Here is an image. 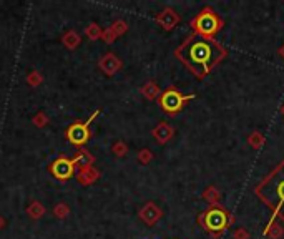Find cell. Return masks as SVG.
<instances>
[{"mask_svg": "<svg viewBox=\"0 0 284 239\" xmlns=\"http://www.w3.org/2000/svg\"><path fill=\"white\" fill-rule=\"evenodd\" d=\"M174 57L198 80H204L216 65L228 57V50L218 40L204 38L196 33H191L174 50Z\"/></svg>", "mask_w": 284, "mask_h": 239, "instance_id": "6da1fadb", "label": "cell"}, {"mask_svg": "<svg viewBox=\"0 0 284 239\" xmlns=\"http://www.w3.org/2000/svg\"><path fill=\"white\" fill-rule=\"evenodd\" d=\"M254 194L271 209V219L284 223V158L254 188Z\"/></svg>", "mask_w": 284, "mask_h": 239, "instance_id": "7a4b0ae2", "label": "cell"}, {"mask_svg": "<svg viewBox=\"0 0 284 239\" xmlns=\"http://www.w3.org/2000/svg\"><path fill=\"white\" fill-rule=\"evenodd\" d=\"M198 223L203 229H206L211 234L213 239H218L234 223V216L219 204V206H211L199 214Z\"/></svg>", "mask_w": 284, "mask_h": 239, "instance_id": "3957f363", "label": "cell"}, {"mask_svg": "<svg viewBox=\"0 0 284 239\" xmlns=\"http://www.w3.org/2000/svg\"><path fill=\"white\" fill-rule=\"evenodd\" d=\"M224 20L214 12L211 7H204L196 17L191 20L193 33L199 35L204 38H213L219 30L223 28Z\"/></svg>", "mask_w": 284, "mask_h": 239, "instance_id": "277c9868", "label": "cell"}, {"mask_svg": "<svg viewBox=\"0 0 284 239\" xmlns=\"http://www.w3.org/2000/svg\"><path fill=\"white\" fill-rule=\"evenodd\" d=\"M191 100H194V95H183L176 88H168L159 95L158 103H159V107H161V110L164 113L176 115V113L181 112V110L184 108V105H186L188 102H191Z\"/></svg>", "mask_w": 284, "mask_h": 239, "instance_id": "5b68a950", "label": "cell"}, {"mask_svg": "<svg viewBox=\"0 0 284 239\" xmlns=\"http://www.w3.org/2000/svg\"><path fill=\"white\" fill-rule=\"evenodd\" d=\"M98 115H100V112L97 110V112H95L85 123H73L72 126L67 129V134H65L68 141L72 144H75V146H78V148L83 146V144L88 141V136H90V131H88L90 123H92Z\"/></svg>", "mask_w": 284, "mask_h": 239, "instance_id": "8992f818", "label": "cell"}, {"mask_svg": "<svg viewBox=\"0 0 284 239\" xmlns=\"http://www.w3.org/2000/svg\"><path fill=\"white\" fill-rule=\"evenodd\" d=\"M75 164H77L75 158L68 159L65 156H60V158L55 159L52 164H50V171H52L53 176L57 179H60V181H67V179H70L73 176Z\"/></svg>", "mask_w": 284, "mask_h": 239, "instance_id": "52a82bcc", "label": "cell"}, {"mask_svg": "<svg viewBox=\"0 0 284 239\" xmlns=\"http://www.w3.org/2000/svg\"><path fill=\"white\" fill-rule=\"evenodd\" d=\"M179 20H181L179 13L174 8H169V7L163 8L161 12L156 15V23L163 30H173L179 23Z\"/></svg>", "mask_w": 284, "mask_h": 239, "instance_id": "ba28073f", "label": "cell"}, {"mask_svg": "<svg viewBox=\"0 0 284 239\" xmlns=\"http://www.w3.org/2000/svg\"><path fill=\"white\" fill-rule=\"evenodd\" d=\"M138 214H140V219H142L144 224H148V226H154V224L161 219L163 211L154 203H146L142 209H140Z\"/></svg>", "mask_w": 284, "mask_h": 239, "instance_id": "9c48e42d", "label": "cell"}, {"mask_svg": "<svg viewBox=\"0 0 284 239\" xmlns=\"http://www.w3.org/2000/svg\"><path fill=\"white\" fill-rule=\"evenodd\" d=\"M98 67L105 75L112 77V75H115L120 68H122V60H120L115 53H107V55H103V57L100 58Z\"/></svg>", "mask_w": 284, "mask_h": 239, "instance_id": "30bf717a", "label": "cell"}, {"mask_svg": "<svg viewBox=\"0 0 284 239\" xmlns=\"http://www.w3.org/2000/svg\"><path fill=\"white\" fill-rule=\"evenodd\" d=\"M151 133H153V138L156 139L159 144H164V143H168L169 139L173 138L174 128L171 126V124H168L166 121H161V123H158L156 126L153 128Z\"/></svg>", "mask_w": 284, "mask_h": 239, "instance_id": "8fae6325", "label": "cell"}, {"mask_svg": "<svg viewBox=\"0 0 284 239\" xmlns=\"http://www.w3.org/2000/svg\"><path fill=\"white\" fill-rule=\"evenodd\" d=\"M98 178H100V171L95 169L93 166H83V168H80V171L77 173L78 183L85 184V186H88V184H92L93 181H97Z\"/></svg>", "mask_w": 284, "mask_h": 239, "instance_id": "7c38bea8", "label": "cell"}, {"mask_svg": "<svg viewBox=\"0 0 284 239\" xmlns=\"http://www.w3.org/2000/svg\"><path fill=\"white\" fill-rule=\"evenodd\" d=\"M283 233H284V229L276 219H269L268 226L264 228V236H266L268 239H281Z\"/></svg>", "mask_w": 284, "mask_h": 239, "instance_id": "4fadbf2b", "label": "cell"}, {"mask_svg": "<svg viewBox=\"0 0 284 239\" xmlns=\"http://www.w3.org/2000/svg\"><path fill=\"white\" fill-rule=\"evenodd\" d=\"M201 198L204 201H208L211 206H219V203H221V191L216 186H208L203 191Z\"/></svg>", "mask_w": 284, "mask_h": 239, "instance_id": "5bb4252c", "label": "cell"}, {"mask_svg": "<svg viewBox=\"0 0 284 239\" xmlns=\"http://www.w3.org/2000/svg\"><path fill=\"white\" fill-rule=\"evenodd\" d=\"M142 93H143V97L146 98V100H156L159 98V95H161V92H159V87L156 83L153 82V80H149V82H146L142 87Z\"/></svg>", "mask_w": 284, "mask_h": 239, "instance_id": "9a60e30c", "label": "cell"}, {"mask_svg": "<svg viewBox=\"0 0 284 239\" xmlns=\"http://www.w3.org/2000/svg\"><path fill=\"white\" fill-rule=\"evenodd\" d=\"M75 161L80 164V168H83V166H93L95 158L87 151V149L80 148V153L77 154V156H75Z\"/></svg>", "mask_w": 284, "mask_h": 239, "instance_id": "2e32d148", "label": "cell"}, {"mask_svg": "<svg viewBox=\"0 0 284 239\" xmlns=\"http://www.w3.org/2000/svg\"><path fill=\"white\" fill-rule=\"evenodd\" d=\"M264 143H266V138H264V134L259 133V131H253V133L248 136V144H249L251 148H254V149L261 148Z\"/></svg>", "mask_w": 284, "mask_h": 239, "instance_id": "e0dca14e", "label": "cell"}, {"mask_svg": "<svg viewBox=\"0 0 284 239\" xmlns=\"http://www.w3.org/2000/svg\"><path fill=\"white\" fill-rule=\"evenodd\" d=\"M27 213H28V216H30V218L38 219V218H42V216H43L45 208H43V204H40L38 201H32V203L28 204Z\"/></svg>", "mask_w": 284, "mask_h": 239, "instance_id": "ac0fdd59", "label": "cell"}, {"mask_svg": "<svg viewBox=\"0 0 284 239\" xmlns=\"http://www.w3.org/2000/svg\"><path fill=\"white\" fill-rule=\"evenodd\" d=\"M63 43H65V47L67 48H77L78 47V43H80V37L77 35V32H73V30H70V32H67L63 35Z\"/></svg>", "mask_w": 284, "mask_h": 239, "instance_id": "d6986e66", "label": "cell"}, {"mask_svg": "<svg viewBox=\"0 0 284 239\" xmlns=\"http://www.w3.org/2000/svg\"><path fill=\"white\" fill-rule=\"evenodd\" d=\"M87 37L90 38V40H98L100 37H102V30H100V27L97 23H92V25H88L87 27Z\"/></svg>", "mask_w": 284, "mask_h": 239, "instance_id": "ffe728a7", "label": "cell"}, {"mask_svg": "<svg viewBox=\"0 0 284 239\" xmlns=\"http://www.w3.org/2000/svg\"><path fill=\"white\" fill-rule=\"evenodd\" d=\"M68 213H70V208H68L65 203H58L57 206L53 208V214H55V216H57L58 219L67 218V216H68Z\"/></svg>", "mask_w": 284, "mask_h": 239, "instance_id": "44dd1931", "label": "cell"}, {"mask_svg": "<svg viewBox=\"0 0 284 239\" xmlns=\"http://www.w3.org/2000/svg\"><path fill=\"white\" fill-rule=\"evenodd\" d=\"M115 32V35H123L125 32H127L128 30V25H127V22H123V20H117V22H113L112 23V27H110Z\"/></svg>", "mask_w": 284, "mask_h": 239, "instance_id": "7402d4cb", "label": "cell"}, {"mask_svg": "<svg viewBox=\"0 0 284 239\" xmlns=\"http://www.w3.org/2000/svg\"><path fill=\"white\" fill-rule=\"evenodd\" d=\"M127 153H128V146L123 141H117V143L113 144V154H115V156L123 158Z\"/></svg>", "mask_w": 284, "mask_h": 239, "instance_id": "603a6c76", "label": "cell"}, {"mask_svg": "<svg viewBox=\"0 0 284 239\" xmlns=\"http://www.w3.org/2000/svg\"><path fill=\"white\" fill-rule=\"evenodd\" d=\"M153 159V153L149 151V149H140V153H138V161L142 163V164H148L149 161Z\"/></svg>", "mask_w": 284, "mask_h": 239, "instance_id": "cb8c5ba5", "label": "cell"}, {"mask_svg": "<svg viewBox=\"0 0 284 239\" xmlns=\"http://www.w3.org/2000/svg\"><path fill=\"white\" fill-rule=\"evenodd\" d=\"M251 238V234L246 228H236L233 233V239H249Z\"/></svg>", "mask_w": 284, "mask_h": 239, "instance_id": "d4e9b609", "label": "cell"}, {"mask_svg": "<svg viewBox=\"0 0 284 239\" xmlns=\"http://www.w3.org/2000/svg\"><path fill=\"white\" fill-rule=\"evenodd\" d=\"M27 82H28V85H32V87H37V85L42 83V75L38 72H32L27 77Z\"/></svg>", "mask_w": 284, "mask_h": 239, "instance_id": "484cf974", "label": "cell"}, {"mask_svg": "<svg viewBox=\"0 0 284 239\" xmlns=\"http://www.w3.org/2000/svg\"><path fill=\"white\" fill-rule=\"evenodd\" d=\"M102 38H103L107 43H113L115 40H117V35H115L113 30L108 27L107 30H105V32H102Z\"/></svg>", "mask_w": 284, "mask_h": 239, "instance_id": "4316f807", "label": "cell"}, {"mask_svg": "<svg viewBox=\"0 0 284 239\" xmlns=\"http://www.w3.org/2000/svg\"><path fill=\"white\" fill-rule=\"evenodd\" d=\"M33 123L37 124V126H45V124L48 123V120H47V117H45V113H37L35 115V118H33Z\"/></svg>", "mask_w": 284, "mask_h": 239, "instance_id": "83f0119b", "label": "cell"}, {"mask_svg": "<svg viewBox=\"0 0 284 239\" xmlns=\"http://www.w3.org/2000/svg\"><path fill=\"white\" fill-rule=\"evenodd\" d=\"M278 53H279V57H281V58L284 60V43L281 45V47H279V50H278Z\"/></svg>", "mask_w": 284, "mask_h": 239, "instance_id": "f1b7e54d", "label": "cell"}, {"mask_svg": "<svg viewBox=\"0 0 284 239\" xmlns=\"http://www.w3.org/2000/svg\"><path fill=\"white\" fill-rule=\"evenodd\" d=\"M5 226V219L2 218V216H0V229H2Z\"/></svg>", "mask_w": 284, "mask_h": 239, "instance_id": "f546056e", "label": "cell"}, {"mask_svg": "<svg viewBox=\"0 0 284 239\" xmlns=\"http://www.w3.org/2000/svg\"><path fill=\"white\" fill-rule=\"evenodd\" d=\"M281 115L284 117V103H283V107H281Z\"/></svg>", "mask_w": 284, "mask_h": 239, "instance_id": "4dcf8cb0", "label": "cell"}]
</instances>
